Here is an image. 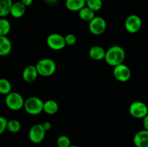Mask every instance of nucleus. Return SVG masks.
I'll return each instance as SVG.
<instances>
[{
    "mask_svg": "<svg viewBox=\"0 0 148 147\" xmlns=\"http://www.w3.org/2000/svg\"><path fill=\"white\" fill-rule=\"evenodd\" d=\"M126 53L121 46H113L106 52L105 61L109 66L115 67L121 64L125 59Z\"/></svg>",
    "mask_w": 148,
    "mask_h": 147,
    "instance_id": "f257e3e1",
    "label": "nucleus"
},
{
    "mask_svg": "<svg viewBox=\"0 0 148 147\" xmlns=\"http://www.w3.org/2000/svg\"><path fill=\"white\" fill-rule=\"evenodd\" d=\"M44 102L38 97H30L25 100L24 109L31 115H39L43 111Z\"/></svg>",
    "mask_w": 148,
    "mask_h": 147,
    "instance_id": "f03ea898",
    "label": "nucleus"
},
{
    "mask_svg": "<svg viewBox=\"0 0 148 147\" xmlns=\"http://www.w3.org/2000/svg\"><path fill=\"white\" fill-rule=\"evenodd\" d=\"M36 66L39 75L45 77L52 76L56 70V63L51 59H40Z\"/></svg>",
    "mask_w": 148,
    "mask_h": 147,
    "instance_id": "7ed1b4c3",
    "label": "nucleus"
},
{
    "mask_svg": "<svg viewBox=\"0 0 148 147\" xmlns=\"http://www.w3.org/2000/svg\"><path fill=\"white\" fill-rule=\"evenodd\" d=\"M6 105L11 110H20L24 108L25 100L20 94L15 92H11L6 96Z\"/></svg>",
    "mask_w": 148,
    "mask_h": 147,
    "instance_id": "20e7f679",
    "label": "nucleus"
},
{
    "mask_svg": "<svg viewBox=\"0 0 148 147\" xmlns=\"http://www.w3.org/2000/svg\"><path fill=\"white\" fill-rule=\"evenodd\" d=\"M129 112L133 118L143 119L148 115V108L145 102L135 101L130 105Z\"/></svg>",
    "mask_w": 148,
    "mask_h": 147,
    "instance_id": "39448f33",
    "label": "nucleus"
},
{
    "mask_svg": "<svg viewBox=\"0 0 148 147\" xmlns=\"http://www.w3.org/2000/svg\"><path fill=\"white\" fill-rule=\"evenodd\" d=\"M46 133V131L43 128V124H35L30 128L29 131V139L33 144H40L44 139Z\"/></svg>",
    "mask_w": 148,
    "mask_h": 147,
    "instance_id": "423d86ee",
    "label": "nucleus"
},
{
    "mask_svg": "<svg viewBox=\"0 0 148 147\" xmlns=\"http://www.w3.org/2000/svg\"><path fill=\"white\" fill-rule=\"evenodd\" d=\"M46 43L51 49L54 50H62L66 46L64 37L59 33L49 35L46 39Z\"/></svg>",
    "mask_w": 148,
    "mask_h": 147,
    "instance_id": "0eeeda50",
    "label": "nucleus"
},
{
    "mask_svg": "<svg viewBox=\"0 0 148 147\" xmlns=\"http://www.w3.org/2000/svg\"><path fill=\"white\" fill-rule=\"evenodd\" d=\"M143 22L140 16L137 14H131L127 17L124 22V27L130 33H136L141 29Z\"/></svg>",
    "mask_w": 148,
    "mask_h": 147,
    "instance_id": "6e6552de",
    "label": "nucleus"
},
{
    "mask_svg": "<svg viewBox=\"0 0 148 147\" xmlns=\"http://www.w3.org/2000/svg\"><path fill=\"white\" fill-rule=\"evenodd\" d=\"M113 74L115 79L119 82H126L130 80L131 78L132 72L128 66L121 63L114 67Z\"/></svg>",
    "mask_w": 148,
    "mask_h": 147,
    "instance_id": "1a4fd4ad",
    "label": "nucleus"
},
{
    "mask_svg": "<svg viewBox=\"0 0 148 147\" xmlns=\"http://www.w3.org/2000/svg\"><path fill=\"white\" fill-rule=\"evenodd\" d=\"M89 30L92 35H100L105 32L106 29V22L101 17H95L89 22Z\"/></svg>",
    "mask_w": 148,
    "mask_h": 147,
    "instance_id": "9d476101",
    "label": "nucleus"
},
{
    "mask_svg": "<svg viewBox=\"0 0 148 147\" xmlns=\"http://www.w3.org/2000/svg\"><path fill=\"white\" fill-rule=\"evenodd\" d=\"M133 143L136 147H148V131L141 130L133 137Z\"/></svg>",
    "mask_w": 148,
    "mask_h": 147,
    "instance_id": "9b49d317",
    "label": "nucleus"
},
{
    "mask_svg": "<svg viewBox=\"0 0 148 147\" xmlns=\"http://www.w3.org/2000/svg\"><path fill=\"white\" fill-rule=\"evenodd\" d=\"M38 71L37 70L36 66L34 65H29L26 66L23 71V78L25 82H33L37 79L38 75Z\"/></svg>",
    "mask_w": 148,
    "mask_h": 147,
    "instance_id": "f8f14e48",
    "label": "nucleus"
},
{
    "mask_svg": "<svg viewBox=\"0 0 148 147\" xmlns=\"http://www.w3.org/2000/svg\"><path fill=\"white\" fill-rule=\"evenodd\" d=\"M106 50L100 46H94L89 50V56L95 61H101L105 59Z\"/></svg>",
    "mask_w": 148,
    "mask_h": 147,
    "instance_id": "ddd939ff",
    "label": "nucleus"
},
{
    "mask_svg": "<svg viewBox=\"0 0 148 147\" xmlns=\"http://www.w3.org/2000/svg\"><path fill=\"white\" fill-rule=\"evenodd\" d=\"M12 43L7 36H0V56H7L12 51Z\"/></svg>",
    "mask_w": 148,
    "mask_h": 147,
    "instance_id": "4468645a",
    "label": "nucleus"
},
{
    "mask_svg": "<svg viewBox=\"0 0 148 147\" xmlns=\"http://www.w3.org/2000/svg\"><path fill=\"white\" fill-rule=\"evenodd\" d=\"M26 6L22 1H17L13 4L10 14L14 18H20L25 13Z\"/></svg>",
    "mask_w": 148,
    "mask_h": 147,
    "instance_id": "2eb2a0df",
    "label": "nucleus"
},
{
    "mask_svg": "<svg viewBox=\"0 0 148 147\" xmlns=\"http://www.w3.org/2000/svg\"><path fill=\"white\" fill-rule=\"evenodd\" d=\"M85 0H66L65 6L66 9L71 12H79L85 7Z\"/></svg>",
    "mask_w": 148,
    "mask_h": 147,
    "instance_id": "dca6fc26",
    "label": "nucleus"
},
{
    "mask_svg": "<svg viewBox=\"0 0 148 147\" xmlns=\"http://www.w3.org/2000/svg\"><path fill=\"white\" fill-rule=\"evenodd\" d=\"M12 0H0V16L4 17L10 14L13 5Z\"/></svg>",
    "mask_w": 148,
    "mask_h": 147,
    "instance_id": "f3484780",
    "label": "nucleus"
},
{
    "mask_svg": "<svg viewBox=\"0 0 148 147\" xmlns=\"http://www.w3.org/2000/svg\"><path fill=\"white\" fill-rule=\"evenodd\" d=\"M79 18L85 22H90L91 20L95 17V12L90 9L88 7H85L78 12Z\"/></svg>",
    "mask_w": 148,
    "mask_h": 147,
    "instance_id": "a211bd4d",
    "label": "nucleus"
},
{
    "mask_svg": "<svg viewBox=\"0 0 148 147\" xmlns=\"http://www.w3.org/2000/svg\"><path fill=\"white\" fill-rule=\"evenodd\" d=\"M59 110V105L57 102L52 99L44 102L43 105V111L49 115H53L56 113Z\"/></svg>",
    "mask_w": 148,
    "mask_h": 147,
    "instance_id": "6ab92c4d",
    "label": "nucleus"
},
{
    "mask_svg": "<svg viewBox=\"0 0 148 147\" xmlns=\"http://www.w3.org/2000/svg\"><path fill=\"white\" fill-rule=\"evenodd\" d=\"M11 30V24L4 17L0 19V36H7Z\"/></svg>",
    "mask_w": 148,
    "mask_h": 147,
    "instance_id": "aec40b11",
    "label": "nucleus"
},
{
    "mask_svg": "<svg viewBox=\"0 0 148 147\" xmlns=\"http://www.w3.org/2000/svg\"><path fill=\"white\" fill-rule=\"evenodd\" d=\"M12 92V85L10 81L7 79H0V93L7 95Z\"/></svg>",
    "mask_w": 148,
    "mask_h": 147,
    "instance_id": "412c9836",
    "label": "nucleus"
},
{
    "mask_svg": "<svg viewBox=\"0 0 148 147\" xmlns=\"http://www.w3.org/2000/svg\"><path fill=\"white\" fill-rule=\"evenodd\" d=\"M21 129V124L17 120L12 119L8 120V124H7V130L10 133H18Z\"/></svg>",
    "mask_w": 148,
    "mask_h": 147,
    "instance_id": "4be33fe9",
    "label": "nucleus"
},
{
    "mask_svg": "<svg viewBox=\"0 0 148 147\" xmlns=\"http://www.w3.org/2000/svg\"><path fill=\"white\" fill-rule=\"evenodd\" d=\"M87 7H89L94 12H98L102 8L103 1L102 0H88L86 3Z\"/></svg>",
    "mask_w": 148,
    "mask_h": 147,
    "instance_id": "5701e85b",
    "label": "nucleus"
},
{
    "mask_svg": "<svg viewBox=\"0 0 148 147\" xmlns=\"http://www.w3.org/2000/svg\"><path fill=\"white\" fill-rule=\"evenodd\" d=\"M56 144L58 147H69L71 146V141L68 136L62 135L58 137Z\"/></svg>",
    "mask_w": 148,
    "mask_h": 147,
    "instance_id": "b1692460",
    "label": "nucleus"
},
{
    "mask_svg": "<svg viewBox=\"0 0 148 147\" xmlns=\"http://www.w3.org/2000/svg\"><path fill=\"white\" fill-rule=\"evenodd\" d=\"M64 38L66 46H74L77 42L76 36L72 33H69V34H67L66 36H64Z\"/></svg>",
    "mask_w": 148,
    "mask_h": 147,
    "instance_id": "393cba45",
    "label": "nucleus"
},
{
    "mask_svg": "<svg viewBox=\"0 0 148 147\" xmlns=\"http://www.w3.org/2000/svg\"><path fill=\"white\" fill-rule=\"evenodd\" d=\"M8 120L4 117H0V134L3 133L6 130H7Z\"/></svg>",
    "mask_w": 148,
    "mask_h": 147,
    "instance_id": "a878e982",
    "label": "nucleus"
},
{
    "mask_svg": "<svg viewBox=\"0 0 148 147\" xmlns=\"http://www.w3.org/2000/svg\"><path fill=\"white\" fill-rule=\"evenodd\" d=\"M143 124L145 129L147 130L148 131V115H146V116L143 119Z\"/></svg>",
    "mask_w": 148,
    "mask_h": 147,
    "instance_id": "bb28decb",
    "label": "nucleus"
},
{
    "mask_svg": "<svg viewBox=\"0 0 148 147\" xmlns=\"http://www.w3.org/2000/svg\"><path fill=\"white\" fill-rule=\"evenodd\" d=\"M43 128H44V129L46 130V131H49V130H51V123L50 122H44L43 123Z\"/></svg>",
    "mask_w": 148,
    "mask_h": 147,
    "instance_id": "cd10ccee",
    "label": "nucleus"
},
{
    "mask_svg": "<svg viewBox=\"0 0 148 147\" xmlns=\"http://www.w3.org/2000/svg\"><path fill=\"white\" fill-rule=\"evenodd\" d=\"M22 2L26 6V7H28V6H30L33 2V0H22Z\"/></svg>",
    "mask_w": 148,
    "mask_h": 147,
    "instance_id": "c85d7f7f",
    "label": "nucleus"
},
{
    "mask_svg": "<svg viewBox=\"0 0 148 147\" xmlns=\"http://www.w3.org/2000/svg\"><path fill=\"white\" fill-rule=\"evenodd\" d=\"M46 2L49 3V4H55V3L57 2L59 0H44Z\"/></svg>",
    "mask_w": 148,
    "mask_h": 147,
    "instance_id": "c756f323",
    "label": "nucleus"
},
{
    "mask_svg": "<svg viewBox=\"0 0 148 147\" xmlns=\"http://www.w3.org/2000/svg\"><path fill=\"white\" fill-rule=\"evenodd\" d=\"M69 147H79V146H76V145H71Z\"/></svg>",
    "mask_w": 148,
    "mask_h": 147,
    "instance_id": "7c9ffc66",
    "label": "nucleus"
},
{
    "mask_svg": "<svg viewBox=\"0 0 148 147\" xmlns=\"http://www.w3.org/2000/svg\"><path fill=\"white\" fill-rule=\"evenodd\" d=\"M85 2H86V3H87V1H88V0H85Z\"/></svg>",
    "mask_w": 148,
    "mask_h": 147,
    "instance_id": "2f4dec72",
    "label": "nucleus"
}]
</instances>
